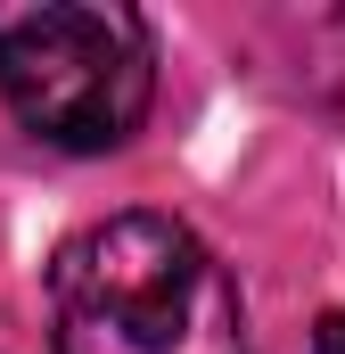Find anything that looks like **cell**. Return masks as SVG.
<instances>
[{
	"instance_id": "1",
	"label": "cell",
	"mask_w": 345,
	"mask_h": 354,
	"mask_svg": "<svg viewBox=\"0 0 345 354\" xmlns=\"http://www.w3.org/2000/svg\"><path fill=\"white\" fill-rule=\"evenodd\" d=\"M58 354H255L214 248L172 214H107L50 264Z\"/></svg>"
},
{
	"instance_id": "2",
	"label": "cell",
	"mask_w": 345,
	"mask_h": 354,
	"mask_svg": "<svg viewBox=\"0 0 345 354\" xmlns=\"http://www.w3.org/2000/svg\"><path fill=\"white\" fill-rule=\"evenodd\" d=\"M0 99L50 149H124L157 99V41L115 0H17L0 8Z\"/></svg>"
},
{
	"instance_id": "3",
	"label": "cell",
	"mask_w": 345,
	"mask_h": 354,
	"mask_svg": "<svg viewBox=\"0 0 345 354\" xmlns=\"http://www.w3.org/2000/svg\"><path fill=\"white\" fill-rule=\"evenodd\" d=\"M313 354H345V305L329 313V322H321V346H313Z\"/></svg>"
}]
</instances>
